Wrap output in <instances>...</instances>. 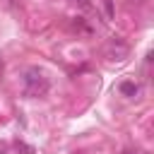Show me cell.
Listing matches in <instances>:
<instances>
[{
  "mask_svg": "<svg viewBox=\"0 0 154 154\" xmlns=\"http://www.w3.org/2000/svg\"><path fill=\"white\" fill-rule=\"evenodd\" d=\"M22 84H24V94L26 96H43L48 91V77L43 75V70L38 67H26L24 70V77H22Z\"/></svg>",
  "mask_w": 154,
  "mask_h": 154,
  "instance_id": "6da1fadb",
  "label": "cell"
},
{
  "mask_svg": "<svg viewBox=\"0 0 154 154\" xmlns=\"http://www.w3.org/2000/svg\"><path fill=\"white\" fill-rule=\"evenodd\" d=\"M128 53H130V48H128V43L123 38H111L106 43V58L108 60H125Z\"/></svg>",
  "mask_w": 154,
  "mask_h": 154,
  "instance_id": "7a4b0ae2",
  "label": "cell"
},
{
  "mask_svg": "<svg viewBox=\"0 0 154 154\" xmlns=\"http://www.w3.org/2000/svg\"><path fill=\"white\" fill-rule=\"evenodd\" d=\"M120 91H123L125 96H135V94L140 91V87H137L135 82H123V84H120Z\"/></svg>",
  "mask_w": 154,
  "mask_h": 154,
  "instance_id": "3957f363",
  "label": "cell"
},
{
  "mask_svg": "<svg viewBox=\"0 0 154 154\" xmlns=\"http://www.w3.org/2000/svg\"><path fill=\"white\" fill-rule=\"evenodd\" d=\"M103 12H106V17H108V19H113V14H116L113 0H103Z\"/></svg>",
  "mask_w": 154,
  "mask_h": 154,
  "instance_id": "277c9868",
  "label": "cell"
},
{
  "mask_svg": "<svg viewBox=\"0 0 154 154\" xmlns=\"http://www.w3.org/2000/svg\"><path fill=\"white\" fill-rule=\"evenodd\" d=\"M75 2H77L82 10H89V7H91V2H89V0H75Z\"/></svg>",
  "mask_w": 154,
  "mask_h": 154,
  "instance_id": "5b68a950",
  "label": "cell"
},
{
  "mask_svg": "<svg viewBox=\"0 0 154 154\" xmlns=\"http://www.w3.org/2000/svg\"><path fill=\"white\" fill-rule=\"evenodd\" d=\"M130 2H144V0H130Z\"/></svg>",
  "mask_w": 154,
  "mask_h": 154,
  "instance_id": "8992f818",
  "label": "cell"
},
{
  "mask_svg": "<svg viewBox=\"0 0 154 154\" xmlns=\"http://www.w3.org/2000/svg\"><path fill=\"white\" fill-rule=\"evenodd\" d=\"M125 154H137V152H125Z\"/></svg>",
  "mask_w": 154,
  "mask_h": 154,
  "instance_id": "52a82bcc",
  "label": "cell"
}]
</instances>
